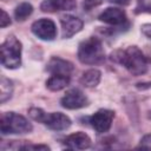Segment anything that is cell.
<instances>
[{
  "label": "cell",
  "mask_w": 151,
  "mask_h": 151,
  "mask_svg": "<svg viewBox=\"0 0 151 151\" xmlns=\"http://www.w3.org/2000/svg\"><path fill=\"white\" fill-rule=\"evenodd\" d=\"M13 93V84L9 79H7L5 76L1 77V83H0V97H1V103L7 101Z\"/></svg>",
  "instance_id": "cell-18"
},
{
  "label": "cell",
  "mask_w": 151,
  "mask_h": 151,
  "mask_svg": "<svg viewBox=\"0 0 151 151\" xmlns=\"http://www.w3.org/2000/svg\"><path fill=\"white\" fill-rule=\"evenodd\" d=\"M134 13H151V0H137Z\"/></svg>",
  "instance_id": "cell-19"
},
{
  "label": "cell",
  "mask_w": 151,
  "mask_h": 151,
  "mask_svg": "<svg viewBox=\"0 0 151 151\" xmlns=\"http://www.w3.org/2000/svg\"><path fill=\"white\" fill-rule=\"evenodd\" d=\"M100 79H101L100 71L97 68H91L83 73L79 81L85 87H96L100 83Z\"/></svg>",
  "instance_id": "cell-14"
},
{
  "label": "cell",
  "mask_w": 151,
  "mask_h": 151,
  "mask_svg": "<svg viewBox=\"0 0 151 151\" xmlns=\"http://www.w3.org/2000/svg\"><path fill=\"white\" fill-rule=\"evenodd\" d=\"M8 149L12 150H50L47 145L44 144H32L27 140H11L8 143Z\"/></svg>",
  "instance_id": "cell-16"
},
{
  "label": "cell",
  "mask_w": 151,
  "mask_h": 151,
  "mask_svg": "<svg viewBox=\"0 0 151 151\" xmlns=\"http://www.w3.org/2000/svg\"><path fill=\"white\" fill-rule=\"evenodd\" d=\"M78 59L85 65H98L103 63L105 52L101 40L97 37H90L83 40L78 47Z\"/></svg>",
  "instance_id": "cell-2"
},
{
  "label": "cell",
  "mask_w": 151,
  "mask_h": 151,
  "mask_svg": "<svg viewBox=\"0 0 151 151\" xmlns=\"http://www.w3.org/2000/svg\"><path fill=\"white\" fill-rule=\"evenodd\" d=\"M60 25H61V37L64 39H68L73 37L76 33L81 31L84 22L78 17L71 14H64L60 17Z\"/></svg>",
  "instance_id": "cell-8"
},
{
  "label": "cell",
  "mask_w": 151,
  "mask_h": 151,
  "mask_svg": "<svg viewBox=\"0 0 151 151\" xmlns=\"http://www.w3.org/2000/svg\"><path fill=\"white\" fill-rule=\"evenodd\" d=\"M11 25V19H9V15L4 11L1 9V18H0V27L1 28H5L6 26Z\"/></svg>",
  "instance_id": "cell-23"
},
{
  "label": "cell",
  "mask_w": 151,
  "mask_h": 151,
  "mask_svg": "<svg viewBox=\"0 0 151 151\" xmlns=\"http://www.w3.org/2000/svg\"><path fill=\"white\" fill-rule=\"evenodd\" d=\"M46 70L51 74L70 76L73 72L74 67H73L72 63H70L65 59H61L59 57H52L50 59V61L47 63V65H46Z\"/></svg>",
  "instance_id": "cell-11"
},
{
  "label": "cell",
  "mask_w": 151,
  "mask_h": 151,
  "mask_svg": "<svg viewBox=\"0 0 151 151\" xmlns=\"http://www.w3.org/2000/svg\"><path fill=\"white\" fill-rule=\"evenodd\" d=\"M140 29H142V33H143L144 35H146L147 38L151 39V24H144V25L140 27Z\"/></svg>",
  "instance_id": "cell-24"
},
{
  "label": "cell",
  "mask_w": 151,
  "mask_h": 151,
  "mask_svg": "<svg viewBox=\"0 0 151 151\" xmlns=\"http://www.w3.org/2000/svg\"><path fill=\"white\" fill-rule=\"evenodd\" d=\"M76 0H44L40 5L42 12H57V11H72L76 8Z\"/></svg>",
  "instance_id": "cell-13"
},
{
  "label": "cell",
  "mask_w": 151,
  "mask_h": 151,
  "mask_svg": "<svg viewBox=\"0 0 151 151\" xmlns=\"http://www.w3.org/2000/svg\"><path fill=\"white\" fill-rule=\"evenodd\" d=\"M149 117H150V118H151V112H150V116H149Z\"/></svg>",
  "instance_id": "cell-27"
},
{
  "label": "cell",
  "mask_w": 151,
  "mask_h": 151,
  "mask_svg": "<svg viewBox=\"0 0 151 151\" xmlns=\"http://www.w3.org/2000/svg\"><path fill=\"white\" fill-rule=\"evenodd\" d=\"M33 130L32 124L21 114L15 112H5L0 118V131L6 134H25Z\"/></svg>",
  "instance_id": "cell-3"
},
{
  "label": "cell",
  "mask_w": 151,
  "mask_h": 151,
  "mask_svg": "<svg viewBox=\"0 0 151 151\" xmlns=\"http://www.w3.org/2000/svg\"><path fill=\"white\" fill-rule=\"evenodd\" d=\"M98 19L101 22H105V24L112 25V26H122L127 21L125 11H123L118 7H107L99 14Z\"/></svg>",
  "instance_id": "cell-9"
},
{
  "label": "cell",
  "mask_w": 151,
  "mask_h": 151,
  "mask_svg": "<svg viewBox=\"0 0 151 151\" xmlns=\"http://www.w3.org/2000/svg\"><path fill=\"white\" fill-rule=\"evenodd\" d=\"M60 104L67 110H77L87 106L88 99L79 88H71L60 99Z\"/></svg>",
  "instance_id": "cell-7"
},
{
  "label": "cell",
  "mask_w": 151,
  "mask_h": 151,
  "mask_svg": "<svg viewBox=\"0 0 151 151\" xmlns=\"http://www.w3.org/2000/svg\"><path fill=\"white\" fill-rule=\"evenodd\" d=\"M70 84V76L64 74H51L46 81V87L50 91H60Z\"/></svg>",
  "instance_id": "cell-15"
},
{
  "label": "cell",
  "mask_w": 151,
  "mask_h": 151,
  "mask_svg": "<svg viewBox=\"0 0 151 151\" xmlns=\"http://www.w3.org/2000/svg\"><path fill=\"white\" fill-rule=\"evenodd\" d=\"M113 117L114 112L112 110L101 109L93 113L91 117H88V123L92 126V129H94V131H97L98 133H104L110 130Z\"/></svg>",
  "instance_id": "cell-5"
},
{
  "label": "cell",
  "mask_w": 151,
  "mask_h": 151,
  "mask_svg": "<svg viewBox=\"0 0 151 151\" xmlns=\"http://www.w3.org/2000/svg\"><path fill=\"white\" fill-rule=\"evenodd\" d=\"M71 119L61 112L46 113L42 120V124L53 131H64L71 126Z\"/></svg>",
  "instance_id": "cell-10"
},
{
  "label": "cell",
  "mask_w": 151,
  "mask_h": 151,
  "mask_svg": "<svg viewBox=\"0 0 151 151\" xmlns=\"http://www.w3.org/2000/svg\"><path fill=\"white\" fill-rule=\"evenodd\" d=\"M110 2H113V4H117V5H123V6H126L131 2V0H107Z\"/></svg>",
  "instance_id": "cell-25"
},
{
  "label": "cell",
  "mask_w": 151,
  "mask_h": 151,
  "mask_svg": "<svg viewBox=\"0 0 151 151\" xmlns=\"http://www.w3.org/2000/svg\"><path fill=\"white\" fill-rule=\"evenodd\" d=\"M32 12H33V6L31 4L21 2L14 9V18L17 21H24L32 14Z\"/></svg>",
  "instance_id": "cell-17"
},
{
  "label": "cell",
  "mask_w": 151,
  "mask_h": 151,
  "mask_svg": "<svg viewBox=\"0 0 151 151\" xmlns=\"http://www.w3.org/2000/svg\"><path fill=\"white\" fill-rule=\"evenodd\" d=\"M110 59L124 66L133 76H142L147 71V59L137 46L117 50L111 53Z\"/></svg>",
  "instance_id": "cell-1"
},
{
  "label": "cell",
  "mask_w": 151,
  "mask_h": 151,
  "mask_svg": "<svg viewBox=\"0 0 151 151\" xmlns=\"http://www.w3.org/2000/svg\"><path fill=\"white\" fill-rule=\"evenodd\" d=\"M31 29H32V33L41 40L51 41L57 37L55 24L51 19H47V18H42V19L34 21L32 24Z\"/></svg>",
  "instance_id": "cell-6"
},
{
  "label": "cell",
  "mask_w": 151,
  "mask_h": 151,
  "mask_svg": "<svg viewBox=\"0 0 151 151\" xmlns=\"http://www.w3.org/2000/svg\"><path fill=\"white\" fill-rule=\"evenodd\" d=\"M64 144L72 150H85L91 146V138L85 132L78 131L67 136L64 139Z\"/></svg>",
  "instance_id": "cell-12"
},
{
  "label": "cell",
  "mask_w": 151,
  "mask_h": 151,
  "mask_svg": "<svg viewBox=\"0 0 151 151\" xmlns=\"http://www.w3.org/2000/svg\"><path fill=\"white\" fill-rule=\"evenodd\" d=\"M1 64L6 68L14 70L21 65V42L14 37L8 35L1 44Z\"/></svg>",
  "instance_id": "cell-4"
},
{
  "label": "cell",
  "mask_w": 151,
  "mask_h": 151,
  "mask_svg": "<svg viewBox=\"0 0 151 151\" xmlns=\"http://www.w3.org/2000/svg\"><path fill=\"white\" fill-rule=\"evenodd\" d=\"M28 114H29V117H31L33 120L39 122V123H42L46 112H45L42 109H39V107H32V109H29Z\"/></svg>",
  "instance_id": "cell-20"
},
{
  "label": "cell",
  "mask_w": 151,
  "mask_h": 151,
  "mask_svg": "<svg viewBox=\"0 0 151 151\" xmlns=\"http://www.w3.org/2000/svg\"><path fill=\"white\" fill-rule=\"evenodd\" d=\"M137 149H147V150H151V133L145 134L140 139L139 145L137 146Z\"/></svg>",
  "instance_id": "cell-21"
},
{
  "label": "cell",
  "mask_w": 151,
  "mask_h": 151,
  "mask_svg": "<svg viewBox=\"0 0 151 151\" xmlns=\"http://www.w3.org/2000/svg\"><path fill=\"white\" fill-rule=\"evenodd\" d=\"M149 86H151V83H149V84H146V83H138L137 84V87L138 88H146Z\"/></svg>",
  "instance_id": "cell-26"
},
{
  "label": "cell",
  "mask_w": 151,
  "mask_h": 151,
  "mask_svg": "<svg viewBox=\"0 0 151 151\" xmlns=\"http://www.w3.org/2000/svg\"><path fill=\"white\" fill-rule=\"evenodd\" d=\"M101 0H84L83 1V8L84 11H91L92 8H94L96 6H99L101 5Z\"/></svg>",
  "instance_id": "cell-22"
}]
</instances>
